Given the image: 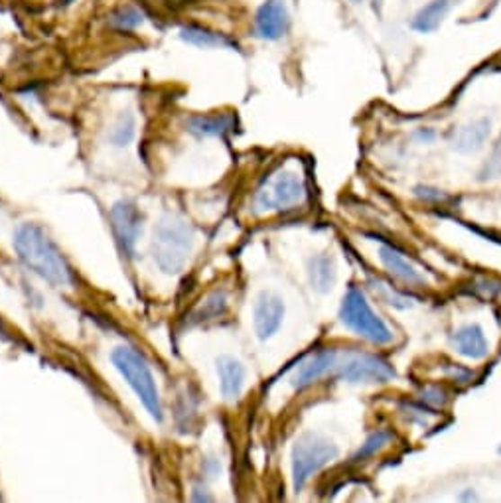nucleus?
<instances>
[{
    "instance_id": "obj_1",
    "label": "nucleus",
    "mask_w": 501,
    "mask_h": 503,
    "mask_svg": "<svg viewBox=\"0 0 501 503\" xmlns=\"http://www.w3.org/2000/svg\"><path fill=\"white\" fill-rule=\"evenodd\" d=\"M14 249L22 265L56 288L76 285L74 269L46 231L36 224H22L14 234Z\"/></svg>"
},
{
    "instance_id": "obj_2",
    "label": "nucleus",
    "mask_w": 501,
    "mask_h": 503,
    "mask_svg": "<svg viewBox=\"0 0 501 503\" xmlns=\"http://www.w3.org/2000/svg\"><path fill=\"white\" fill-rule=\"evenodd\" d=\"M152 257L162 273L178 275L186 269L192 249H193V231L186 221L174 216L160 219L152 235Z\"/></svg>"
},
{
    "instance_id": "obj_3",
    "label": "nucleus",
    "mask_w": 501,
    "mask_h": 503,
    "mask_svg": "<svg viewBox=\"0 0 501 503\" xmlns=\"http://www.w3.org/2000/svg\"><path fill=\"white\" fill-rule=\"evenodd\" d=\"M111 359H112V366L119 369V374L125 377L129 387L135 391L142 405H145V409L150 412V417L157 422H162V419H165V410H162V401H160L155 375H152L145 356L130 346H119L112 349Z\"/></svg>"
},
{
    "instance_id": "obj_4",
    "label": "nucleus",
    "mask_w": 501,
    "mask_h": 503,
    "mask_svg": "<svg viewBox=\"0 0 501 503\" xmlns=\"http://www.w3.org/2000/svg\"><path fill=\"white\" fill-rule=\"evenodd\" d=\"M306 199V184L300 174L294 170L281 168L277 172L264 178L253 196V209L257 214L267 211H286L299 207Z\"/></svg>"
},
{
    "instance_id": "obj_5",
    "label": "nucleus",
    "mask_w": 501,
    "mask_h": 503,
    "mask_svg": "<svg viewBox=\"0 0 501 503\" xmlns=\"http://www.w3.org/2000/svg\"><path fill=\"white\" fill-rule=\"evenodd\" d=\"M340 454V450L332 440L324 438L314 432H306L299 437L292 446V486L294 491H300L309 480L318 474Z\"/></svg>"
},
{
    "instance_id": "obj_6",
    "label": "nucleus",
    "mask_w": 501,
    "mask_h": 503,
    "mask_svg": "<svg viewBox=\"0 0 501 503\" xmlns=\"http://www.w3.org/2000/svg\"><path fill=\"white\" fill-rule=\"evenodd\" d=\"M340 318L345 328L355 331L357 336L365 338L375 346H387L393 341V331L387 328L385 322L371 310L370 302L357 287H350L340 308Z\"/></svg>"
},
{
    "instance_id": "obj_7",
    "label": "nucleus",
    "mask_w": 501,
    "mask_h": 503,
    "mask_svg": "<svg viewBox=\"0 0 501 503\" xmlns=\"http://www.w3.org/2000/svg\"><path fill=\"white\" fill-rule=\"evenodd\" d=\"M337 377L347 384H387L395 377L389 361L367 351H347L345 357L337 359Z\"/></svg>"
},
{
    "instance_id": "obj_8",
    "label": "nucleus",
    "mask_w": 501,
    "mask_h": 503,
    "mask_svg": "<svg viewBox=\"0 0 501 503\" xmlns=\"http://www.w3.org/2000/svg\"><path fill=\"white\" fill-rule=\"evenodd\" d=\"M142 211L132 199H121L111 207V229L115 235L121 253L127 259L137 255V245L142 235Z\"/></svg>"
},
{
    "instance_id": "obj_9",
    "label": "nucleus",
    "mask_w": 501,
    "mask_h": 503,
    "mask_svg": "<svg viewBox=\"0 0 501 503\" xmlns=\"http://www.w3.org/2000/svg\"><path fill=\"white\" fill-rule=\"evenodd\" d=\"M255 36L264 42H277L291 28V13L286 0H264L253 18Z\"/></svg>"
},
{
    "instance_id": "obj_10",
    "label": "nucleus",
    "mask_w": 501,
    "mask_h": 503,
    "mask_svg": "<svg viewBox=\"0 0 501 503\" xmlns=\"http://www.w3.org/2000/svg\"><path fill=\"white\" fill-rule=\"evenodd\" d=\"M337 359H340V356H337V351L334 348L318 349L316 354L306 357L302 364L296 367V371L291 377V385L299 391L310 387L337 366Z\"/></svg>"
},
{
    "instance_id": "obj_11",
    "label": "nucleus",
    "mask_w": 501,
    "mask_h": 503,
    "mask_svg": "<svg viewBox=\"0 0 501 503\" xmlns=\"http://www.w3.org/2000/svg\"><path fill=\"white\" fill-rule=\"evenodd\" d=\"M282 318H284L282 298L273 293H263L257 298V304H255V312H253V324L257 336L261 340L273 338L281 330Z\"/></svg>"
},
{
    "instance_id": "obj_12",
    "label": "nucleus",
    "mask_w": 501,
    "mask_h": 503,
    "mask_svg": "<svg viewBox=\"0 0 501 503\" xmlns=\"http://www.w3.org/2000/svg\"><path fill=\"white\" fill-rule=\"evenodd\" d=\"M380 259H381L383 267L389 270V273L395 278H398L401 283H405L407 287L421 288V287L426 285L425 275L398 249H395L391 245H381Z\"/></svg>"
},
{
    "instance_id": "obj_13",
    "label": "nucleus",
    "mask_w": 501,
    "mask_h": 503,
    "mask_svg": "<svg viewBox=\"0 0 501 503\" xmlns=\"http://www.w3.org/2000/svg\"><path fill=\"white\" fill-rule=\"evenodd\" d=\"M218 375L223 399L237 401L245 389V379H247V371L241 361L231 356H221L218 359Z\"/></svg>"
},
{
    "instance_id": "obj_14",
    "label": "nucleus",
    "mask_w": 501,
    "mask_h": 503,
    "mask_svg": "<svg viewBox=\"0 0 501 503\" xmlns=\"http://www.w3.org/2000/svg\"><path fill=\"white\" fill-rule=\"evenodd\" d=\"M452 346L462 357L484 359L489 354V344L482 326L468 324L458 328L452 334Z\"/></svg>"
},
{
    "instance_id": "obj_15",
    "label": "nucleus",
    "mask_w": 501,
    "mask_h": 503,
    "mask_svg": "<svg viewBox=\"0 0 501 503\" xmlns=\"http://www.w3.org/2000/svg\"><path fill=\"white\" fill-rule=\"evenodd\" d=\"M488 119H478L472 120V123L462 125L452 130V137H450V145H452L454 150L458 153H476L484 146V143L488 140L489 133H492V128H489Z\"/></svg>"
},
{
    "instance_id": "obj_16",
    "label": "nucleus",
    "mask_w": 501,
    "mask_h": 503,
    "mask_svg": "<svg viewBox=\"0 0 501 503\" xmlns=\"http://www.w3.org/2000/svg\"><path fill=\"white\" fill-rule=\"evenodd\" d=\"M180 38L183 42H188L190 46L196 48H203V49H216V48H223V49H233L237 48V42L233 38H229L228 34H221L218 30H213L210 26H201V24H186L180 28Z\"/></svg>"
},
{
    "instance_id": "obj_17",
    "label": "nucleus",
    "mask_w": 501,
    "mask_h": 503,
    "mask_svg": "<svg viewBox=\"0 0 501 503\" xmlns=\"http://www.w3.org/2000/svg\"><path fill=\"white\" fill-rule=\"evenodd\" d=\"M452 4H454V0H431V3H426L415 14L411 28L418 34L436 32V30L441 28V24L444 22V18L448 16Z\"/></svg>"
},
{
    "instance_id": "obj_18",
    "label": "nucleus",
    "mask_w": 501,
    "mask_h": 503,
    "mask_svg": "<svg viewBox=\"0 0 501 503\" xmlns=\"http://www.w3.org/2000/svg\"><path fill=\"white\" fill-rule=\"evenodd\" d=\"M235 117L229 113L216 115H193L188 119V130L196 137H223L231 133Z\"/></svg>"
},
{
    "instance_id": "obj_19",
    "label": "nucleus",
    "mask_w": 501,
    "mask_h": 503,
    "mask_svg": "<svg viewBox=\"0 0 501 503\" xmlns=\"http://www.w3.org/2000/svg\"><path fill=\"white\" fill-rule=\"evenodd\" d=\"M309 275H310V285L316 293L320 295L330 293L337 278L334 259L328 255H316L309 265Z\"/></svg>"
},
{
    "instance_id": "obj_20",
    "label": "nucleus",
    "mask_w": 501,
    "mask_h": 503,
    "mask_svg": "<svg viewBox=\"0 0 501 503\" xmlns=\"http://www.w3.org/2000/svg\"><path fill=\"white\" fill-rule=\"evenodd\" d=\"M147 22V14L137 4H121L107 14V26L115 32H135Z\"/></svg>"
},
{
    "instance_id": "obj_21",
    "label": "nucleus",
    "mask_w": 501,
    "mask_h": 503,
    "mask_svg": "<svg viewBox=\"0 0 501 503\" xmlns=\"http://www.w3.org/2000/svg\"><path fill=\"white\" fill-rule=\"evenodd\" d=\"M228 312V295L223 290H213V293L203 300V304L193 312L190 322L192 324H203V322L221 318Z\"/></svg>"
},
{
    "instance_id": "obj_22",
    "label": "nucleus",
    "mask_w": 501,
    "mask_h": 503,
    "mask_svg": "<svg viewBox=\"0 0 501 503\" xmlns=\"http://www.w3.org/2000/svg\"><path fill=\"white\" fill-rule=\"evenodd\" d=\"M137 135V119L132 113H121L109 130V143L117 148H125Z\"/></svg>"
},
{
    "instance_id": "obj_23",
    "label": "nucleus",
    "mask_w": 501,
    "mask_h": 503,
    "mask_svg": "<svg viewBox=\"0 0 501 503\" xmlns=\"http://www.w3.org/2000/svg\"><path fill=\"white\" fill-rule=\"evenodd\" d=\"M370 287H371V290H373L377 298L383 300L385 304H389V306H393V308H397V310L411 308V306H413V302H415L411 296H407V295H403V293H398L397 288H393L391 285L383 283V280H380V278H371V280H370Z\"/></svg>"
},
{
    "instance_id": "obj_24",
    "label": "nucleus",
    "mask_w": 501,
    "mask_h": 503,
    "mask_svg": "<svg viewBox=\"0 0 501 503\" xmlns=\"http://www.w3.org/2000/svg\"><path fill=\"white\" fill-rule=\"evenodd\" d=\"M393 440V432L391 430H387V428H380V430H373L370 437H367V440L362 445V448L355 452V456H353V462H362L365 458H370L373 456L375 452H380L383 450L389 442Z\"/></svg>"
},
{
    "instance_id": "obj_25",
    "label": "nucleus",
    "mask_w": 501,
    "mask_h": 503,
    "mask_svg": "<svg viewBox=\"0 0 501 503\" xmlns=\"http://www.w3.org/2000/svg\"><path fill=\"white\" fill-rule=\"evenodd\" d=\"M418 401H421V405L428 407L431 410H441L444 409L446 405V393L443 389H438V387H426L421 397H418Z\"/></svg>"
},
{
    "instance_id": "obj_26",
    "label": "nucleus",
    "mask_w": 501,
    "mask_h": 503,
    "mask_svg": "<svg viewBox=\"0 0 501 503\" xmlns=\"http://www.w3.org/2000/svg\"><path fill=\"white\" fill-rule=\"evenodd\" d=\"M219 472H221V464L218 458H203L201 474H206V478H216Z\"/></svg>"
},
{
    "instance_id": "obj_27",
    "label": "nucleus",
    "mask_w": 501,
    "mask_h": 503,
    "mask_svg": "<svg viewBox=\"0 0 501 503\" xmlns=\"http://www.w3.org/2000/svg\"><path fill=\"white\" fill-rule=\"evenodd\" d=\"M450 375H452V379H456L458 384H468V381L474 377V375H472V371L464 369V367H458V366L450 367Z\"/></svg>"
},
{
    "instance_id": "obj_28",
    "label": "nucleus",
    "mask_w": 501,
    "mask_h": 503,
    "mask_svg": "<svg viewBox=\"0 0 501 503\" xmlns=\"http://www.w3.org/2000/svg\"><path fill=\"white\" fill-rule=\"evenodd\" d=\"M0 338L10 340V336H8V330H6V326H4V322H3V320H0Z\"/></svg>"
},
{
    "instance_id": "obj_29",
    "label": "nucleus",
    "mask_w": 501,
    "mask_h": 503,
    "mask_svg": "<svg viewBox=\"0 0 501 503\" xmlns=\"http://www.w3.org/2000/svg\"><path fill=\"white\" fill-rule=\"evenodd\" d=\"M76 3H77V0H59V6H71Z\"/></svg>"
},
{
    "instance_id": "obj_30",
    "label": "nucleus",
    "mask_w": 501,
    "mask_h": 503,
    "mask_svg": "<svg viewBox=\"0 0 501 503\" xmlns=\"http://www.w3.org/2000/svg\"><path fill=\"white\" fill-rule=\"evenodd\" d=\"M350 3H352V4H362L363 0H350Z\"/></svg>"
}]
</instances>
